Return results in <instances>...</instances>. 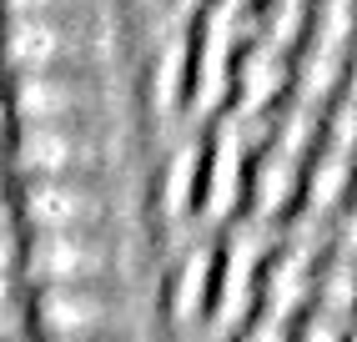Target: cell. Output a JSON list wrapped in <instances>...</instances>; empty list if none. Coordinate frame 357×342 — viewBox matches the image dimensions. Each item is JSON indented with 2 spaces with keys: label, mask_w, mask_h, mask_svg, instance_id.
Listing matches in <instances>:
<instances>
[{
  "label": "cell",
  "mask_w": 357,
  "mask_h": 342,
  "mask_svg": "<svg viewBox=\"0 0 357 342\" xmlns=\"http://www.w3.org/2000/svg\"><path fill=\"white\" fill-rule=\"evenodd\" d=\"M0 51L15 70H101L111 51V26L96 10L6 15Z\"/></svg>",
  "instance_id": "1"
},
{
  "label": "cell",
  "mask_w": 357,
  "mask_h": 342,
  "mask_svg": "<svg viewBox=\"0 0 357 342\" xmlns=\"http://www.w3.org/2000/svg\"><path fill=\"white\" fill-rule=\"evenodd\" d=\"M121 151V131L111 116H70V121H26L15 136V166L26 177H91L111 171Z\"/></svg>",
  "instance_id": "2"
},
{
  "label": "cell",
  "mask_w": 357,
  "mask_h": 342,
  "mask_svg": "<svg viewBox=\"0 0 357 342\" xmlns=\"http://www.w3.org/2000/svg\"><path fill=\"white\" fill-rule=\"evenodd\" d=\"M20 211L36 222V232H70V227H111L121 211L111 171L91 177H31L20 186Z\"/></svg>",
  "instance_id": "3"
},
{
  "label": "cell",
  "mask_w": 357,
  "mask_h": 342,
  "mask_svg": "<svg viewBox=\"0 0 357 342\" xmlns=\"http://www.w3.org/2000/svg\"><path fill=\"white\" fill-rule=\"evenodd\" d=\"M126 257V241L116 227H70V232H36L26 262L31 272L56 287V282H116Z\"/></svg>",
  "instance_id": "4"
},
{
  "label": "cell",
  "mask_w": 357,
  "mask_h": 342,
  "mask_svg": "<svg viewBox=\"0 0 357 342\" xmlns=\"http://www.w3.org/2000/svg\"><path fill=\"white\" fill-rule=\"evenodd\" d=\"M36 317L51 337H121L131 322V297L121 282H56L40 287Z\"/></svg>",
  "instance_id": "5"
},
{
  "label": "cell",
  "mask_w": 357,
  "mask_h": 342,
  "mask_svg": "<svg viewBox=\"0 0 357 342\" xmlns=\"http://www.w3.org/2000/svg\"><path fill=\"white\" fill-rule=\"evenodd\" d=\"M15 111L20 121H70V116H111L106 70H15Z\"/></svg>",
  "instance_id": "6"
},
{
  "label": "cell",
  "mask_w": 357,
  "mask_h": 342,
  "mask_svg": "<svg viewBox=\"0 0 357 342\" xmlns=\"http://www.w3.org/2000/svg\"><path fill=\"white\" fill-rule=\"evenodd\" d=\"M166 297H172V317L192 322L211 297V247H186L166 277Z\"/></svg>",
  "instance_id": "7"
},
{
  "label": "cell",
  "mask_w": 357,
  "mask_h": 342,
  "mask_svg": "<svg viewBox=\"0 0 357 342\" xmlns=\"http://www.w3.org/2000/svg\"><path fill=\"white\" fill-rule=\"evenodd\" d=\"M236 177H242V131H236V121H227L217 141H211V161H206V207L211 211L231 207Z\"/></svg>",
  "instance_id": "8"
},
{
  "label": "cell",
  "mask_w": 357,
  "mask_h": 342,
  "mask_svg": "<svg viewBox=\"0 0 357 342\" xmlns=\"http://www.w3.org/2000/svg\"><path fill=\"white\" fill-rule=\"evenodd\" d=\"M287 81V61H282V45L277 40H252L247 56H242V96L247 106H261L267 96H277V86Z\"/></svg>",
  "instance_id": "9"
},
{
  "label": "cell",
  "mask_w": 357,
  "mask_h": 342,
  "mask_svg": "<svg viewBox=\"0 0 357 342\" xmlns=\"http://www.w3.org/2000/svg\"><path fill=\"white\" fill-rule=\"evenodd\" d=\"M292 181H297V151H287V146H267V156L257 161V181H252V191H257V207L261 211H277L282 202H287V191H292Z\"/></svg>",
  "instance_id": "10"
},
{
  "label": "cell",
  "mask_w": 357,
  "mask_h": 342,
  "mask_svg": "<svg viewBox=\"0 0 357 342\" xmlns=\"http://www.w3.org/2000/svg\"><path fill=\"white\" fill-rule=\"evenodd\" d=\"M342 171H347V156L342 151H327L317 166H312V177H307V207H327L332 197L342 191Z\"/></svg>",
  "instance_id": "11"
},
{
  "label": "cell",
  "mask_w": 357,
  "mask_h": 342,
  "mask_svg": "<svg viewBox=\"0 0 357 342\" xmlns=\"http://www.w3.org/2000/svg\"><path fill=\"white\" fill-rule=\"evenodd\" d=\"M297 342H342V317L337 312H312L307 322L297 327Z\"/></svg>",
  "instance_id": "12"
},
{
  "label": "cell",
  "mask_w": 357,
  "mask_h": 342,
  "mask_svg": "<svg viewBox=\"0 0 357 342\" xmlns=\"http://www.w3.org/2000/svg\"><path fill=\"white\" fill-rule=\"evenodd\" d=\"M101 0H6L10 15H51V10H96Z\"/></svg>",
  "instance_id": "13"
},
{
  "label": "cell",
  "mask_w": 357,
  "mask_h": 342,
  "mask_svg": "<svg viewBox=\"0 0 357 342\" xmlns=\"http://www.w3.org/2000/svg\"><path fill=\"white\" fill-rule=\"evenodd\" d=\"M51 342H121V337H51Z\"/></svg>",
  "instance_id": "14"
}]
</instances>
